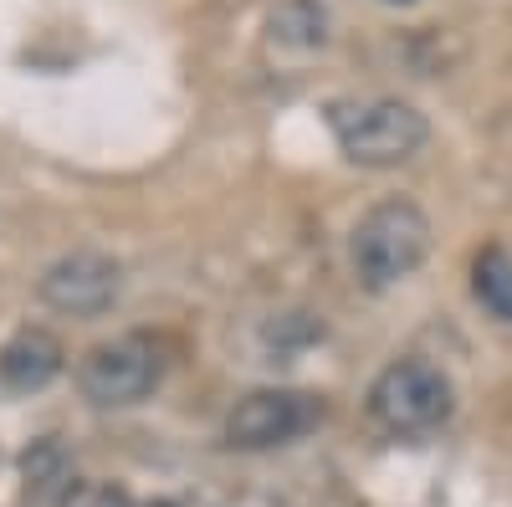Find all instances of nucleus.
Wrapping results in <instances>:
<instances>
[{"mask_svg": "<svg viewBox=\"0 0 512 507\" xmlns=\"http://www.w3.org/2000/svg\"><path fill=\"white\" fill-rule=\"evenodd\" d=\"M349 257H354V272L369 292H384L405 282L425 257H431V221H425V210L405 195L395 200H379L369 205L354 236H349Z\"/></svg>", "mask_w": 512, "mask_h": 507, "instance_id": "1", "label": "nucleus"}, {"mask_svg": "<svg viewBox=\"0 0 512 507\" xmlns=\"http://www.w3.org/2000/svg\"><path fill=\"white\" fill-rule=\"evenodd\" d=\"M328 129L349 164L364 169H395L415 159L431 139V123L415 103L400 98H369V103H328Z\"/></svg>", "mask_w": 512, "mask_h": 507, "instance_id": "2", "label": "nucleus"}, {"mask_svg": "<svg viewBox=\"0 0 512 507\" xmlns=\"http://www.w3.org/2000/svg\"><path fill=\"white\" fill-rule=\"evenodd\" d=\"M456 390L451 379L425 359H395L369 385V415L390 436H425L451 420Z\"/></svg>", "mask_w": 512, "mask_h": 507, "instance_id": "3", "label": "nucleus"}, {"mask_svg": "<svg viewBox=\"0 0 512 507\" xmlns=\"http://www.w3.org/2000/svg\"><path fill=\"white\" fill-rule=\"evenodd\" d=\"M159 349L149 338H113V344L88 349V359L77 364V385L93 405H139L159 385Z\"/></svg>", "mask_w": 512, "mask_h": 507, "instance_id": "4", "label": "nucleus"}, {"mask_svg": "<svg viewBox=\"0 0 512 507\" xmlns=\"http://www.w3.org/2000/svg\"><path fill=\"white\" fill-rule=\"evenodd\" d=\"M318 420H323V405L303 390H251L226 415V441L236 451H272L308 436Z\"/></svg>", "mask_w": 512, "mask_h": 507, "instance_id": "5", "label": "nucleus"}, {"mask_svg": "<svg viewBox=\"0 0 512 507\" xmlns=\"http://www.w3.org/2000/svg\"><path fill=\"white\" fill-rule=\"evenodd\" d=\"M118 282H123V272L113 257H103V251H72V257L41 272V303L57 313H72V318H98L113 308Z\"/></svg>", "mask_w": 512, "mask_h": 507, "instance_id": "6", "label": "nucleus"}, {"mask_svg": "<svg viewBox=\"0 0 512 507\" xmlns=\"http://www.w3.org/2000/svg\"><path fill=\"white\" fill-rule=\"evenodd\" d=\"M62 344L47 333V328H21V333H11L6 344H0V385L6 390H21V395H31V390H47L52 379L62 374Z\"/></svg>", "mask_w": 512, "mask_h": 507, "instance_id": "7", "label": "nucleus"}, {"mask_svg": "<svg viewBox=\"0 0 512 507\" xmlns=\"http://www.w3.org/2000/svg\"><path fill=\"white\" fill-rule=\"evenodd\" d=\"M272 41L282 47H297V52H313L328 41V11L318 0H282L272 11Z\"/></svg>", "mask_w": 512, "mask_h": 507, "instance_id": "8", "label": "nucleus"}, {"mask_svg": "<svg viewBox=\"0 0 512 507\" xmlns=\"http://www.w3.org/2000/svg\"><path fill=\"white\" fill-rule=\"evenodd\" d=\"M472 292H477V303H482L492 318L512 323V251H507V246H487L482 257H477V267H472Z\"/></svg>", "mask_w": 512, "mask_h": 507, "instance_id": "9", "label": "nucleus"}, {"mask_svg": "<svg viewBox=\"0 0 512 507\" xmlns=\"http://www.w3.org/2000/svg\"><path fill=\"white\" fill-rule=\"evenodd\" d=\"M384 6H420V0H384Z\"/></svg>", "mask_w": 512, "mask_h": 507, "instance_id": "10", "label": "nucleus"}]
</instances>
